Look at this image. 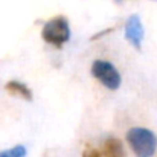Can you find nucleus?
Segmentation results:
<instances>
[{"instance_id":"1","label":"nucleus","mask_w":157,"mask_h":157,"mask_svg":"<svg viewBox=\"0 0 157 157\" xmlns=\"http://www.w3.org/2000/svg\"><path fill=\"white\" fill-rule=\"evenodd\" d=\"M127 142L131 147L136 157H153L157 150L156 134L142 127L130 128L127 133Z\"/></svg>"},{"instance_id":"2","label":"nucleus","mask_w":157,"mask_h":157,"mask_svg":"<svg viewBox=\"0 0 157 157\" xmlns=\"http://www.w3.org/2000/svg\"><path fill=\"white\" fill-rule=\"evenodd\" d=\"M41 38L46 43L55 46V48H61L64 43H67L69 38H70V28H69L67 18L63 17V15L51 18L43 26Z\"/></svg>"},{"instance_id":"3","label":"nucleus","mask_w":157,"mask_h":157,"mask_svg":"<svg viewBox=\"0 0 157 157\" xmlns=\"http://www.w3.org/2000/svg\"><path fill=\"white\" fill-rule=\"evenodd\" d=\"M92 75L101 82L104 84L108 90H117L121 87L122 78L121 73L117 72V69L105 59H96L92 64Z\"/></svg>"},{"instance_id":"4","label":"nucleus","mask_w":157,"mask_h":157,"mask_svg":"<svg viewBox=\"0 0 157 157\" xmlns=\"http://www.w3.org/2000/svg\"><path fill=\"white\" fill-rule=\"evenodd\" d=\"M125 38L139 51L142 48V41H144V26L140 21V17L133 14L128 17L127 23H125Z\"/></svg>"},{"instance_id":"5","label":"nucleus","mask_w":157,"mask_h":157,"mask_svg":"<svg viewBox=\"0 0 157 157\" xmlns=\"http://www.w3.org/2000/svg\"><path fill=\"white\" fill-rule=\"evenodd\" d=\"M104 156L105 157H125L124 145L116 137H108L104 144Z\"/></svg>"},{"instance_id":"6","label":"nucleus","mask_w":157,"mask_h":157,"mask_svg":"<svg viewBox=\"0 0 157 157\" xmlns=\"http://www.w3.org/2000/svg\"><path fill=\"white\" fill-rule=\"evenodd\" d=\"M6 90L11 95H14V96H20V98H23L26 101H32V92H31V89L26 84L20 82V81H9L6 84Z\"/></svg>"},{"instance_id":"7","label":"nucleus","mask_w":157,"mask_h":157,"mask_svg":"<svg viewBox=\"0 0 157 157\" xmlns=\"http://www.w3.org/2000/svg\"><path fill=\"white\" fill-rule=\"evenodd\" d=\"M28 151L23 145H15L9 150H5V151H0V157H26Z\"/></svg>"},{"instance_id":"8","label":"nucleus","mask_w":157,"mask_h":157,"mask_svg":"<svg viewBox=\"0 0 157 157\" xmlns=\"http://www.w3.org/2000/svg\"><path fill=\"white\" fill-rule=\"evenodd\" d=\"M82 157H105L104 153H101L99 150L96 148H92V147H87L82 153Z\"/></svg>"}]
</instances>
